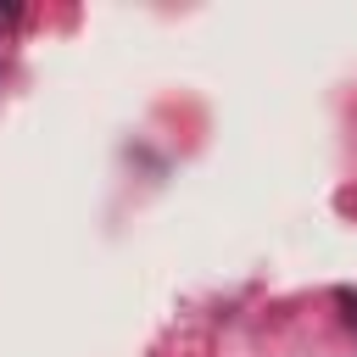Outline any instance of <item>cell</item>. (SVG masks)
Wrapping results in <instances>:
<instances>
[{"label": "cell", "instance_id": "cell-1", "mask_svg": "<svg viewBox=\"0 0 357 357\" xmlns=\"http://www.w3.org/2000/svg\"><path fill=\"white\" fill-rule=\"evenodd\" d=\"M6 22H17V6H0V28H6Z\"/></svg>", "mask_w": 357, "mask_h": 357}]
</instances>
